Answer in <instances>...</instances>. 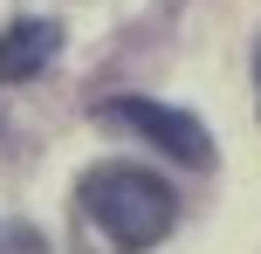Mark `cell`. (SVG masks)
<instances>
[{"instance_id": "obj_1", "label": "cell", "mask_w": 261, "mask_h": 254, "mask_svg": "<svg viewBox=\"0 0 261 254\" xmlns=\"http://www.w3.org/2000/svg\"><path fill=\"white\" fill-rule=\"evenodd\" d=\"M83 220L103 234L110 254H138L151 241H165L172 220H179V200L158 172H138V165H96L83 179Z\"/></svg>"}, {"instance_id": "obj_2", "label": "cell", "mask_w": 261, "mask_h": 254, "mask_svg": "<svg viewBox=\"0 0 261 254\" xmlns=\"http://www.w3.org/2000/svg\"><path fill=\"white\" fill-rule=\"evenodd\" d=\"M96 117H103V124H130V131H144L158 151H172V158H186V165H206V158H213L206 124L186 117V110H172V103H151V96H110Z\"/></svg>"}, {"instance_id": "obj_3", "label": "cell", "mask_w": 261, "mask_h": 254, "mask_svg": "<svg viewBox=\"0 0 261 254\" xmlns=\"http://www.w3.org/2000/svg\"><path fill=\"white\" fill-rule=\"evenodd\" d=\"M62 55V27L55 21H14L7 35H0V82H28V76H41V69Z\"/></svg>"}]
</instances>
